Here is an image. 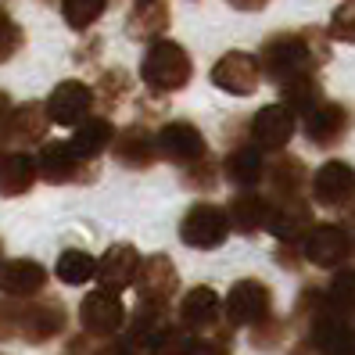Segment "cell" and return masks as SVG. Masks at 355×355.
Returning <instances> with one entry per match:
<instances>
[{
	"mask_svg": "<svg viewBox=\"0 0 355 355\" xmlns=\"http://www.w3.org/2000/svg\"><path fill=\"white\" fill-rule=\"evenodd\" d=\"M327 58H330V36L309 26L302 33H273L259 51V65L273 87H287V83L305 79L320 65H327Z\"/></svg>",
	"mask_w": 355,
	"mask_h": 355,
	"instance_id": "cell-1",
	"label": "cell"
},
{
	"mask_svg": "<svg viewBox=\"0 0 355 355\" xmlns=\"http://www.w3.org/2000/svg\"><path fill=\"white\" fill-rule=\"evenodd\" d=\"M191 76H194L191 54H187L183 44H176L169 36L151 40V47L140 58V79L148 83L155 94H176L191 83Z\"/></svg>",
	"mask_w": 355,
	"mask_h": 355,
	"instance_id": "cell-2",
	"label": "cell"
},
{
	"mask_svg": "<svg viewBox=\"0 0 355 355\" xmlns=\"http://www.w3.org/2000/svg\"><path fill=\"white\" fill-rule=\"evenodd\" d=\"M269 316H273V291L255 277L237 280L234 287H230V295L223 298V320L230 327H248L252 330Z\"/></svg>",
	"mask_w": 355,
	"mask_h": 355,
	"instance_id": "cell-3",
	"label": "cell"
},
{
	"mask_svg": "<svg viewBox=\"0 0 355 355\" xmlns=\"http://www.w3.org/2000/svg\"><path fill=\"white\" fill-rule=\"evenodd\" d=\"M230 237V219L226 208L212 205V201H198L183 212L180 219V241L187 248H198V252H212Z\"/></svg>",
	"mask_w": 355,
	"mask_h": 355,
	"instance_id": "cell-4",
	"label": "cell"
},
{
	"mask_svg": "<svg viewBox=\"0 0 355 355\" xmlns=\"http://www.w3.org/2000/svg\"><path fill=\"white\" fill-rule=\"evenodd\" d=\"M122 323H126V305H122V298L115 295V291L97 287L79 302V327H83L87 338L108 341L122 330Z\"/></svg>",
	"mask_w": 355,
	"mask_h": 355,
	"instance_id": "cell-5",
	"label": "cell"
},
{
	"mask_svg": "<svg viewBox=\"0 0 355 355\" xmlns=\"http://www.w3.org/2000/svg\"><path fill=\"white\" fill-rule=\"evenodd\" d=\"M155 151H158V158L187 169V165H194V162H201L208 155V144H205V133L194 126V122L173 119V122H165V126L155 133Z\"/></svg>",
	"mask_w": 355,
	"mask_h": 355,
	"instance_id": "cell-6",
	"label": "cell"
},
{
	"mask_svg": "<svg viewBox=\"0 0 355 355\" xmlns=\"http://www.w3.org/2000/svg\"><path fill=\"white\" fill-rule=\"evenodd\" d=\"M302 259H309L320 269H341L352 255V237L341 223H312V230L302 237Z\"/></svg>",
	"mask_w": 355,
	"mask_h": 355,
	"instance_id": "cell-7",
	"label": "cell"
},
{
	"mask_svg": "<svg viewBox=\"0 0 355 355\" xmlns=\"http://www.w3.org/2000/svg\"><path fill=\"white\" fill-rule=\"evenodd\" d=\"M309 191H312V201L323 208H348L355 201V165L341 158L323 162L309 176Z\"/></svg>",
	"mask_w": 355,
	"mask_h": 355,
	"instance_id": "cell-8",
	"label": "cell"
},
{
	"mask_svg": "<svg viewBox=\"0 0 355 355\" xmlns=\"http://www.w3.org/2000/svg\"><path fill=\"white\" fill-rule=\"evenodd\" d=\"M252 144L259 151H284L291 137L298 133V115L291 104L277 101V104H266V108H259L252 115Z\"/></svg>",
	"mask_w": 355,
	"mask_h": 355,
	"instance_id": "cell-9",
	"label": "cell"
},
{
	"mask_svg": "<svg viewBox=\"0 0 355 355\" xmlns=\"http://www.w3.org/2000/svg\"><path fill=\"white\" fill-rule=\"evenodd\" d=\"M262 83V65L255 54L248 51H226L212 65V87L234 97H252Z\"/></svg>",
	"mask_w": 355,
	"mask_h": 355,
	"instance_id": "cell-10",
	"label": "cell"
},
{
	"mask_svg": "<svg viewBox=\"0 0 355 355\" xmlns=\"http://www.w3.org/2000/svg\"><path fill=\"white\" fill-rule=\"evenodd\" d=\"M266 226L280 244H302V237L312 230V205L305 198H266Z\"/></svg>",
	"mask_w": 355,
	"mask_h": 355,
	"instance_id": "cell-11",
	"label": "cell"
},
{
	"mask_svg": "<svg viewBox=\"0 0 355 355\" xmlns=\"http://www.w3.org/2000/svg\"><path fill=\"white\" fill-rule=\"evenodd\" d=\"M302 122V130H305V140L312 144V148H338V144L345 140L348 133V112H345V104L338 101H320V104H312V108L305 115H298Z\"/></svg>",
	"mask_w": 355,
	"mask_h": 355,
	"instance_id": "cell-12",
	"label": "cell"
},
{
	"mask_svg": "<svg viewBox=\"0 0 355 355\" xmlns=\"http://www.w3.org/2000/svg\"><path fill=\"white\" fill-rule=\"evenodd\" d=\"M94 90L87 87L83 79H65V83H58V87L51 90V97H47V119L54 122V126H79L83 119H90V112H94Z\"/></svg>",
	"mask_w": 355,
	"mask_h": 355,
	"instance_id": "cell-13",
	"label": "cell"
},
{
	"mask_svg": "<svg viewBox=\"0 0 355 355\" xmlns=\"http://www.w3.org/2000/svg\"><path fill=\"white\" fill-rule=\"evenodd\" d=\"M65 327H69V312L58 298L22 305V312H18V334H22L29 345H47L58 334H65Z\"/></svg>",
	"mask_w": 355,
	"mask_h": 355,
	"instance_id": "cell-14",
	"label": "cell"
},
{
	"mask_svg": "<svg viewBox=\"0 0 355 355\" xmlns=\"http://www.w3.org/2000/svg\"><path fill=\"white\" fill-rule=\"evenodd\" d=\"M180 323L191 327L194 334H212V330L230 327L223 320V298L212 287H191L180 298Z\"/></svg>",
	"mask_w": 355,
	"mask_h": 355,
	"instance_id": "cell-15",
	"label": "cell"
},
{
	"mask_svg": "<svg viewBox=\"0 0 355 355\" xmlns=\"http://www.w3.org/2000/svg\"><path fill=\"white\" fill-rule=\"evenodd\" d=\"M137 295L140 302H151V305H169V298L176 295L180 287V273L169 255H151L140 262V273H137Z\"/></svg>",
	"mask_w": 355,
	"mask_h": 355,
	"instance_id": "cell-16",
	"label": "cell"
},
{
	"mask_svg": "<svg viewBox=\"0 0 355 355\" xmlns=\"http://www.w3.org/2000/svg\"><path fill=\"white\" fill-rule=\"evenodd\" d=\"M83 165H87V158H79L69 140H44V148H40V155H36V173L47 183L87 180L90 173H83Z\"/></svg>",
	"mask_w": 355,
	"mask_h": 355,
	"instance_id": "cell-17",
	"label": "cell"
},
{
	"mask_svg": "<svg viewBox=\"0 0 355 355\" xmlns=\"http://www.w3.org/2000/svg\"><path fill=\"white\" fill-rule=\"evenodd\" d=\"M47 287V269L36 259H11L0 266V295L15 302H29L36 295H44Z\"/></svg>",
	"mask_w": 355,
	"mask_h": 355,
	"instance_id": "cell-18",
	"label": "cell"
},
{
	"mask_svg": "<svg viewBox=\"0 0 355 355\" xmlns=\"http://www.w3.org/2000/svg\"><path fill=\"white\" fill-rule=\"evenodd\" d=\"M137 273H140L137 248L133 244H112L108 252L97 259V277L94 280H101V287H108V291H115V295H122L126 287L137 284Z\"/></svg>",
	"mask_w": 355,
	"mask_h": 355,
	"instance_id": "cell-19",
	"label": "cell"
},
{
	"mask_svg": "<svg viewBox=\"0 0 355 355\" xmlns=\"http://www.w3.org/2000/svg\"><path fill=\"white\" fill-rule=\"evenodd\" d=\"M47 126H51V119H47V108H44V104H36V101L18 104V108H11V115H8L4 140H8V144H18V148L44 144Z\"/></svg>",
	"mask_w": 355,
	"mask_h": 355,
	"instance_id": "cell-20",
	"label": "cell"
},
{
	"mask_svg": "<svg viewBox=\"0 0 355 355\" xmlns=\"http://www.w3.org/2000/svg\"><path fill=\"white\" fill-rule=\"evenodd\" d=\"M169 323L165 320V305H151V302H140L137 312H133V320H126L122 327H126V334H122V348H130L137 355H148L151 341H155V334Z\"/></svg>",
	"mask_w": 355,
	"mask_h": 355,
	"instance_id": "cell-21",
	"label": "cell"
},
{
	"mask_svg": "<svg viewBox=\"0 0 355 355\" xmlns=\"http://www.w3.org/2000/svg\"><path fill=\"white\" fill-rule=\"evenodd\" d=\"M112 151H115V158L126 165V169H148V165H155V158H158V151H155V133H148L144 126L115 130Z\"/></svg>",
	"mask_w": 355,
	"mask_h": 355,
	"instance_id": "cell-22",
	"label": "cell"
},
{
	"mask_svg": "<svg viewBox=\"0 0 355 355\" xmlns=\"http://www.w3.org/2000/svg\"><path fill=\"white\" fill-rule=\"evenodd\" d=\"M223 173H226V180L234 183V187H241V191H255V187L266 180V158H262V151L255 148H234L226 158H223Z\"/></svg>",
	"mask_w": 355,
	"mask_h": 355,
	"instance_id": "cell-23",
	"label": "cell"
},
{
	"mask_svg": "<svg viewBox=\"0 0 355 355\" xmlns=\"http://www.w3.org/2000/svg\"><path fill=\"white\" fill-rule=\"evenodd\" d=\"M169 22H173V11H169L165 0H137V8L126 18V33L133 40H148L151 44V40L165 36Z\"/></svg>",
	"mask_w": 355,
	"mask_h": 355,
	"instance_id": "cell-24",
	"label": "cell"
},
{
	"mask_svg": "<svg viewBox=\"0 0 355 355\" xmlns=\"http://www.w3.org/2000/svg\"><path fill=\"white\" fill-rule=\"evenodd\" d=\"M36 158L26 151L0 155V198H22L36 183Z\"/></svg>",
	"mask_w": 355,
	"mask_h": 355,
	"instance_id": "cell-25",
	"label": "cell"
},
{
	"mask_svg": "<svg viewBox=\"0 0 355 355\" xmlns=\"http://www.w3.org/2000/svg\"><path fill=\"white\" fill-rule=\"evenodd\" d=\"M112 140H115V126H112V119H104V115H90V119H83L76 133H72V151L79 158H87L94 162L97 155H104V148H112Z\"/></svg>",
	"mask_w": 355,
	"mask_h": 355,
	"instance_id": "cell-26",
	"label": "cell"
},
{
	"mask_svg": "<svg viewBox=\"0 0 355 355\" xmlns=\"http://www.w3.org/2000/svg\"><path fill=\"white\" fill-rule=\"evenodd\" d=\"M266 180H269L273 198H302L305 194V183H309V169H305L302 158L284 155V158L273 162V169L266 173Z\"/></svg>",
	"mask_w": 355,
	"mask_h": 355,
	"instance_id": "cell-27",
	"label": "cell"
},
{
	"mask_svg": "<svg viewBox=\"0 0 355 355\" xmlns=\"http://www.w3.org/2000/svg\"><path fill=\"white\" fill-rule=\"evenodd\" d=\"M266 208L269 201L255 191H241L234 201L226 205V219H230V230H237V234H255V230L266 226Z\"/></svg>",
	"mask_w": 355,
	"mask_h": 355,
	"instance_id": "cell-28",
	"label": "cell"
},
{
	"mask_svg": "<svg viewBox=\"0 0 355 355\" xmlns=\"http://www.w3.org/2000/svg\"><path fill=\"white\" fill-rule=\"evenodd\" d=\"M201 345V334H194L191 327H183V323H165L158 334H155V341L148 348V355H194Z\"/></svg>",
	"mask_w": 355,
	"mask_h": 355,
	"instance_id": "cell-29",
	"label": "cell"
},
{
	"mask_svg": "<svg viewBox=\"0 0 355 355\" xmlns=\"http://www.w3.org/2000/svg\"><path fill=\"white\" fill-rule=\"evenodd\" d=\"M323 302H327V309L334 312V316H341V320L355 316V269H345V266L334 269Z\"/></svg>",
	"mask_w": 355,
	"mask_h": 355,
	"instance_id": "cell-30",
	"label": "cell"
},
{
	"mask_svg": "<svg viewBox=\"0 0 355 355\" xmlns=\"http://www.w3.org/2000/svg\"><path fill=\"white\" fill-rule=\"evenodd\" d=\"M54 277L69 287H79L97 277V259L90 252H83V248H69V252H61L58 266H54Z\"/></svg>",
	"mask_w": 355,
	"mask_h": 355,
	"instance_id": "cell-31",
	"label": "cell"
},
{
	"mask_svg": "<svg viewBox=\"0 0 355 355\" xmlns=\"http://www.w3.org/2000/svg\"><path fill=\"white\" fill-rule=\"evenodd\" d=\"M104 11H108V0H61V18L76 33H87Z\"/></svg>",
	"mask_w": 355,
	"mask_h": 355,
	"instance_id": "cell-32",
	"label": "cell"
},
{
	"mask_svg": "<svg viewBox=\"0 0 355 355\" xmlns=\"http://www.w3.org/2000/svg\"><path fill=\"white\" fill-rule=\"evenodd\" d=\"M280 94H284V104H291V108H295V115H305L312 104L323 101V90H320L316 76H305V79L287 83V87H280Z\"/></svg>",
	"mask_w": 355,
	"mask_h": 355,
	"instance_id": "cell-33",
	"label": "cell"
},
{
	"mask_svg": "<svg viewBox=\"0 0 355 355\" xmlns=\"http://www.w3.org/2000/svg\"><path fill=\"white\" fill-rule=\"evenodd\" d=\"M327 36L338 40V44H355V0H341L330 15Z\"/></svg>",
	"mask_w": 355,
	"mask_h": 355,
	"instance_id": "cell-34",
	"label": "cell"
},
{
	"mask_svg": "<svg viewBox=\"0 0 355 355\" xmlns=\"http://www.w3.org/2000/svg\"><path fill=\"white\" fill-rule=\"evenodd\" d=\"M22 44H26L22 26H18L15 18L0 8V65H4V61H11L18 51H22Z\"/></svg>",
	"mask_w": 355,
	"mask_h": 355,
	"instance_id": "cell-35",
	"label": "cell"
},
{
	"mask_svg": "<svg viewBox=\"0 0 355 355\" xmlns=\"http://www.w3.org/2000/svg\"><path fill=\"white\" fill-rule=\"evenodd\" d=\"M130 87H133V83H130V76H126V72H122V69H108V72L101 76L97 94L104 97V104H108V108H115V104L130 94ZM97 94H94V97H97Z\"/></svg>",
	"mask_w": 355,
	"mask_h": 355,
	"instance_id": "cell-36",
	"label": "cell"
},
{
	"mask_svg": "<svg viewBox=\"0 0 355 355\" xmlns=\"http://www.w3.org/2000/svg\"><path fill=\"white\" fill-rule=\"evenodd\" d=\"M284 320H277V316H269V320H262L259 327H252V345L259 348V352H273L280 341H284Z\"/></svg>",
	"mask_w": 355,
	"mask_h": 355,
	"instance_id": "cell-37",
	"label": "cell"
},
{
	"mask_svg": "<svg viewBox=\"0 0 355 355\" xmlns=\"http://www.w3.org/2000/svg\"><path fill=\"white\" fill-rule=\"evenodd\" d=\"M216 176H219V169H216V162L208 158V155H205L201 162H194V165H187V169H183L187 187H194V191H212Z\"/></svg>",
	"mask_w": 355,
	"mask_h": 355,
	"instance_id": "cell-38",
	"label": "cell"
},
{
	"mask_svg": "<svg viewBox=\"0 0 355 355\" xmlns=\"http://www.w3.org/2000/svg\"><path fill=\"white\" fill-rule=\"evenodd\" d=\"M18 312L22 305H15V298H0V341L18 338Z\"/></svg>",
	"mask_w": 355,
	"mask_h": 355,
	"instance_id": "cell-39",
	"label": "cell"
},
{
	"mask_svg": "<svg viewBox=\"0 0 355 355\" xmlns=\"http://www.w3.org/2000/svg\"><path fill=\"white\" fill-rule=\"evenodd\" d=\"M194 355H230V327H223L216 334H208V338H201V345H198Z\"/></svg>",
	"mask_w": 355,
	"mask_h": 355,
	"instance_id": "cell-40",
	"label": "cell"
},
{
	"mask_svg": "<svg viewBox=\"0 0 355 355\" xmlns=\"http://www.w3.org/2000/svg\"><path fill=\"white\" fill-rule=\"evenodd\" d=\"M287 355H323V348L316 345V341H312V338H302L295 348H291Z\"/></svg>",
	"mask_w": 355,
	"mask_h": 355,
	"instance_id": "cell-41",
	"label": "cell"
},
{
	"mask_svg": "<svg viewBox=\"0 0 355 355\" xmlns=\"http://www.w3.org/2000/svg\"><path fill=\"white\" fill-rule=\"evenodd\" d=\"M230 8H237V11H262L269 0H226Z\"/></svg>",
	"mask_w": 355,
	"mask_h": 355,
	"instance_id": "cell-42",
	"label": "cell"
},
{
	"mask_svg": "<svg viewBox=\"0 0 355 355\" xmlns=\"http://www.w3.org/2000/svg\"><path fill=\"white\" fill-rule=\"evenodd\" d=\"M8 115H11V97L0 90V137H4V126H8Z\"/></svg>",
	"mask_w": 355,
	"mask_h": 355,
	"instance_id": "cell-43",
	"label": "cell"
},
{
	"mask_svg": "<svg viewBox=\"0 0 355 355\" xmlns=\"http://www.w3.org/2000/svg\"><path fill=\"white\" fill-rule=\"evenodd\" d=\"M327 355H355V345L348 341V345H341V348H334V352H327Z\"/></svg>",
	"mask_w": 355,
	"mask_h": 355,
	"instance_id": "cell-44",
	"label": "cell"
},
{
	"mask_svg": "<svg viewBox=\"0 0 355 355\" xmlns=\"http://www.w3.org/2000/svg\"><path fill=\"white\" fill-rule=\"evenodd\" d=\"M104 355H137V352H130V348H122V345H112Z\"/></svg>",
	"mask_w": 355,
	"mask_h": 355,
	"instance_id": "cell-45",
	"label": "cell"
},
{
	"mask_svg": "<svg viewBox=\"0 0 355 355\" xmlns=\"http://www.w3.org/2000/svg\"><path fill=\"white\" fill-rule=\"evenodd\" d=\"M348 237H352V252H355V226H352V234H348Z\"/></svg>",
	"mask_w": 355,
	"mask_h": 355,
	"instance_id": "cell-46",
	"label": "cell"
},
{
	"mask_svg": "<svg viewBox=\"0 0 355 355\" xmlns=\"http://www.w3.org/2000/svg\"><path fill=\"white\" fill-rule=\"evenodd\" d=\"M352 345H355V327H352Z\"/></svg>",
	"mask_w": 355,
	"mask_h": 355,
	"instance_id": "cell-47",
	"label": "cell"
},
{
	"mask_svg": "<svg viewBox=\"0 0 355 355\" xmlns=\"http://www.w3.org/2000/svg\"><path fill=\"white\" fill-rule=\"evenodd\" d=\"M0 266H4V252H0Z\"/></svg>",
	"mask_w": 355,
	"mask_h": 355,
	"instance_id": "cell-48",
	"label": "cell"
}]
</instances>
